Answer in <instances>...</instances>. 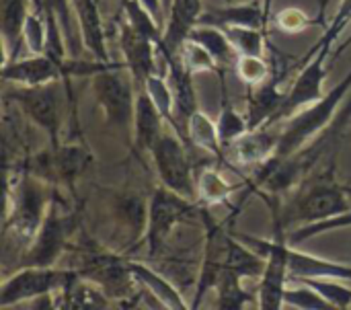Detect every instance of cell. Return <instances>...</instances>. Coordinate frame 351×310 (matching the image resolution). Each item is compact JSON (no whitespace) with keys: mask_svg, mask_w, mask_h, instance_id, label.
<instances>
[{"mask_svg":"<svg viewBox=\"0 0 351 310\" xmlns=\"http://www.w3.org/2000/svg\"><path fill=\"white\" fill-rule=\"evenodd\" d=\"M113 216L115 222L125 230L132 247H138L144 241L146 224H148V200L138 193H119L113 200Z\"/></svg>","mask_w":351,"mask_h":310,"instance_id":"20","label":"cell"},{"mask_svg":"<svg viewBox=\"0 0 351 310\" xmlns=\"http://www.w3.org/2000/svg\"><path fill=\"white\" fill-rule=\"evenodd\" d=\"M2 80L12 86H41L64 80V72L47 53H29L2 64Z\"/></svg>","mask_w":351,"mask_h":310,"instance_id":"12","label":"cell"},{"mask_svg":"<svg viewBox=\"0 0 351 310\" xmlns=\"http://www.w3.org/2000/svg\"><path fill=\"white\" fill-rule=\"evenodd\" d=\"M187 39H193L199 45H204L214 56V60L218 62L220 68H226L230 62H237V58H239V53L234 51V47H232L228 35L224 33V29H220L216 25L199 23V25H195L191 29Z\"/></svg>","mask_w":351,"mask_h":310,"instance_id":"27","label":"cell"},{"mask_svg":"<svg viewBox=\"0 0 351 310\" xmlns=\"http://www.w3.org/2000/svg\"><path fill=\"white\" fill-rule=\"evenodd\" d=\"M348 23H350V19H343L339 14L333 16V21L327 27L325 35L311 49L304 68L298 72L292 86L286 91V99H284L274 123L290 119L298 111L315 105L317 101H321L325 97V78H327V72H329L327 70V60L331 58L333 43L337 41V37L341 35V31L346 29Z\"/></svg>","mask_w":351,"mask_h":310,"instance_id":"3","label":"cell"},{"mask_svg":"<svg viewBox=\"0 0 351 310\" xmlns=\"http://www.w3.org/2000/svg\"><path fill=\"white\" fill-rule=\"evenodd\" d=\"M33 6H35V8H43V2H41V0H33Z\"/></svg>","mask_w":351,"mask_h":310,"instance_id":"42","label":"cell"},{"mask_svg":"<svg viewBox=\"0 0 351 310\" xmlns=\"http://www.w3.org/2000/svg\"><path fill=\"white\" fill-rule=\"evenodd\" d=\"M237 189L239 185H230L216 169L206 167L197 173V202L202 206L226 204Z\"/></svg>","mask_w":351,"mask_h":310,"instance_id":"30","label":"cell"},{"mask_svg":"<svg viewBox=\"0 0 351 310\" xmlns=\"http://www.w3.org/2000/svg\"><path fill=\"white\" fill-rule=\"evenodd\" d=\"M128 265H130V272L136 278L138 286H142L144 292H148L160 307L173 310L191 309L189 305H185L181 292L165 276H160L158 272H154L152 267H148L146 263H140V261L128 259Z\"/></svg>","mask_w":351,"mask_h":310,"instance_id":"22","label":"cell"},{"mask_svg":"<svg viewBox=\"0 0 351 310\" xmlns=\"http://www.w3.org/2000/svg\"><path fill=\"white\" fill-rule=\"evenodd\" d=\"M267 16H269V8L265 4L261 6V2H243V4H230V6H222V8L204 10L199 16V23L216 25L220 29H226V27L265 29Z\"/></svg>","mask_w":351,"mask_h":310,"instance_id":"17","label":"cell"},{"mask_svg":"<svg viewBox=\"0 0 351 310\" xmlns=\"http://www.w3.org/2000/svg\"><path fill=\"white\" fill-rule=\"evenodd\" d=\"M93 160L90 150L84 144H58L51 146V167H53V181L64 183L74 189V183L84 173L88 163Z\"/></svg>","mask_w":351,"mask_h":310,"instance_id":"23","label":"cell"},{"mask_svg":"<svg viewBox=\"0 0 351 310\" xmlns=\"http://www.w3.org/2000/svg\"><path fill=\"white\" fill-rule=\"evenodd\" d=\"M263 4H265V6L269 8V6H271V0H263Z\"/></svg>","mask_w":351,"mask_h":310,"instance_id":"44","label":"cell"},{"mask_svg":"<svg viewBox=\"0 0 351 310\" xmlns=\"http://www.w3.org/2000/svg\"><path fill=\"white\" fill-rule=\"evenodd\" d=\"M179 56H181L183 64L189 68V72H191L193 76H195V74H202V72H218V70H222V68L218 66V62L214 60V56H212L204 45H199V43L193 41V39H187V41L181 45Z\"/></svg>","mask_w":351,"mask_h":310,"instance_id":"36","label":"cell"},{"mask_svg":"<svg viewBox=\"0 0 351 310\" xmlns=\"http://www.w3.org/2000/svg\"><path fill=\"white\" fill-rule=\"evenodd\" d=\"M90 88L97 105L109 128L121 132L123 136H134V111L138 84L128 70L125 62H115L113 66L90 76Z\"/></svg>","mask_w":351,"mask_h":310,"instance_id":"4","label":"cell"},{"mask_svg":"<svg viewBox=\"0 0 351 310\" xmlns=\"http://www.w3.org/2000/svg\"><path fill=\"white\" fill-rule=\"evenodd\" d=\"M33 0H2V45H4V62L16 58V51L23 43V27L31 12Z\"/></svg>","mask_w":351,"mask_h":310,"instance_id":"24","label":"cell"},{"mask_svg":"<svg viewBox=\"0 0 351 310\" xmlns=\"http://www.w3.org/2000/svg\"><path fill=\"white\" fill-rule=\"evenodd\" d=\"M72 6L76 12L80 37H82L86 51H90L95 60L111 62L109 51H107V31L103 23L105 10L99 4V0H72Z\"/></svg>","mask_w":351,"mask_h":310,"instance_id":"14","label":"cell"},{"mask_svg":"<svg viewBox=\"0 0 351 310\" xmlns=\"http://www.w3.org/2000/svg\"><path fill=\"white\" fill-rule=\"evenodd\" d=\"M286 259H288V272L290 280H302V278H333L341 282H351V265L331 261L325 257H317L304 251H298L296 247H286Z\"/></svg>","mask_w":351,"mask_h":310,"instance_id":"15","label":"cell"},{"mask_svg":"<svg viewBox=\"0 0 351 310\" xmlns=\"http://www.w3.org/2000/svg\"><path fill=\"white\" fill-rule=\"evenodd\" d=\"M214 292H216V305H214L216 309L241 310L247 309L253 300L257 302V294H251L245 286V280L230 270H224L220 274Z\"/></svg>","mask_w":351,"mask_h":310,"instance_id":"28","label":"cell"},{"mask_svg":"<svg viewBox=\"0 0 351 310\" xmlns=\"http://www.w3.org/2000/svg\"><path fill=\"white\" fill-rule=\"evenodd\" d=\"M224 33L228 35L234 51L239 56H263L265 51V29L255 27H226Z\"/></svg>","mask_w":351,"mask_h":310,"instance_id":"33","label":"cell"},{"mask_svg":"<svg viewBox=\"0 0 351 310\" xmlns=\"http://www.w3.org/2000/svg\"><path fill=\"white\" fill-rule=\"evenodd\" d=\"M234 70L239 78L249 86H257L269 78V64L263 60V56H239Z\"/></svg>","mask_w":351,"mask_h":310,"instance_id":"38","label":"cell"},{"mask_svg":"<svg viewBox=\"0 0 351 310\" xmlns=\"http://www.w3.org/2000/svg\"><path fill=\"white\" fill-rule=\"evenodd\" d=\"M292 280H296V278H292ZM296 282H302V284L315 288L333 309H351V288H348L346 284H341V280H333V278H302V280H296Z\"/></svg>","mask_w":351,"mask_h":310,"instance_id":"34","label":"cell"},{"mask_svg":"<svg viewBox=\"0 0 351 310\" xmlns=\"http://www.w3.org/2000/svg\"><path fill=\"white\" fill-rule=\"evenodd\" d=\"M117 41H119V49L123 53V62L128 66V70L132 72L138 88L144 84V80L156 72H160L158 64H156V56H158V45L142 35L140 31H136L125 16L119 19L117 25Z\"/></svg>","mask_w":351,"mask_h":310,"instance_id":"11","label":"cell"},{"mask_svg":"<svg viewBox=\"0 0 351 310\" xmlns=\"http://www.w3.org/2000/svg\"><path fill=\"white\" fill-rule=\"evenodd\" d=\"M348 191H351V187H348Z\"/></svg>","mask_w":351,"mask_h":310,"instance_id":"45","label":"cell"},{"mask_svg":"<svg viewBox=\"0 0 351 310\" xmlns=\"http://www.w3.org/2000/svg\"><path fill=\"white\" fill-rule=\"evenodd\" d=\"M51 198L49 183L41 177L29 171L6 173L4 243H12L25 253L49 210Z\"/></svg>","mask_w":351,"mask_h":310,"instance_id":"1","label":"cell"},{"mask_svg":"<svg viewBox=\"0 0 351 310\" xmlns=\"http://www.w3.org/2000/svg\"><path fill=\"white\" fill-rule=\"evenodd\" d=\"M265 267H267V257H263L261 253H257L255 249H251L247 243H243L234 232H230L224 270L234 272L245 282L247 280L259 282L261 276H263V272H265Z\"/></svg>","mask_w":351,"mask_h":310,"instance_id":"26","label":"cell"},{"mask_svg":"<svg viewBox=\"0 0 351 310\" xmlns=\"http://www.w3.org/2000/svg\"><path fill=\"white\" fill-rule=\"evenodd\" d=\"M296 282V280H292ZM284 302L286 307H292V309L300 310H329L333 309L315 288L298 282V286H290L286 288V294H284Z\"/></svg>","mask_w":351,"mask_h":310,"instance_id":"37","label":"cell"},{"mask_svg":"<svg viewBox=\"0 0 351 310\" xmlns=\"http://www.w3.org/2000/svg\"><path fill=\"white\" fill-rule=\"evenodd\" d=\"M193 214H199V202L187 200L165 185L156 187L148 200V224L144 235V243L148 245L150 255H156L175 226Z\"/></svg>","mask_w":351,"mask_h":310,"instance_id":"9","label":"cell"},{"mask_svg":"<svg viewBox=\"0 0 351 310\" xmlns=\"http://www.w3.org/2000/svg\"><path fill=\"white\" fill-rule=\"evenodd\" d=\"M274 210V230L284 232L288 226H304L319 220H327L341 212H348L351 206L348 202V187L335 181V171L329 169L325 175L317 177L311 185L302 187L292 200L282 208L280 202L267 200ZM286 235V232H284Z\"/></svg>","mask_w":351,"mask_h":310,"instance_id":"2","label":"cell"},{"mask_svg":"<svg viewBox=\"0 0 351 310\" xmlns=\"http://www.w3.org/2000/svg\"><path fill=\"white\" fill-rule=\"evenodd\" d=\"M348 45H351V35H350V39H348V41H346V43L341 45V49H343V47H348Z\"/></svg>","mask_w":351,"mask_h":310,"instance_id":"43","label":"cell"},{"mask_svg":"<svg viewBox=\"0 0 351 310\" xmlns=\"http://www.w3.org/2000/svg\"><path fill=\"white\" fill-rule=\"evenodd\" d=\"M204 12L202 0H173L165 23V37L158 47L160 53H179L181 45L187 41L191 29L199 23Z\"/></svg>","mask_w":351,"mask_h":310,"instance_id":"13","label":"cell"},{"mask_svg":"<svg viewBox=\"0 0 351 310\" xmlns=\"http://www.w3.org/2000/svg\"><path fill=\"white\" fill-rule=\"evenodd\" d=\"M351 88V72L337 82L335 88H331L321 101H317L315 105L298 111L296 115H292L286 123V128L280 132V144H278V152L276 156H292L298 154L311 140L315 142L317 136L325 130L331 128V123L335 121L343 101L348 99Z\"/></svg>","mask_w":351,"mask_h":310,"instance_id":"5","label":"cell"},{"mask_svg":"<svg viewBox=\"0 0 351 310\" xmlns=\"http://www.w3.org/2000/svg\"><path fill=\"white\" fill-rule=\"evenodd\" d=\"M140 4L146 6V8L152 12V16L165 27V8H162V0H140Z\"/></svg>","mask_w":351,"mask_h":310,"instance_id":"40","label":"cell"},{"mask_svg":"<svg viewBox=\"0 0 351 310\" xmlns=\"http://www.w3.org/2000/svg\"><path fill=\"white\" fill-rule=\"evenodd\" d=\"M165 117L144 88H138L134 111V146L140 152H150L158 138L165 134Z\"/></svg>","mask_w":351,"mask_h":310,"instance_id":"16","label":"cell"},{"mask_svg":"<svg viewBox=\"0 0 351 310\" xmlns=\"http://www.w3.org/2000/svg\"><path fill=\"white\" fill-rule=\"evenodd\" d=\"M286 99V93L280 91L278 78H267L265 82L251 88L247 97V121L249 130H257L263 126H274V119Z\"/></svg>","mask_w":351,"mask_h":310,"instance_id":"18","label":"cell"},{"mask_svg":"<svg viewBox=\"0 0 351 310\" xmlns=\"http://www.w3.org/2000/svg\"><path fill=\"white\" fill-rule=\"evenodd\" d=\"M140 88H144V91L150 95V99L154 101V105L158 107V111L162 113V117L167 119V123L173 128L175 134H179V132H181V126H179V121H177V115H175V113H177V109H175V95H173V88H171V84H169L167 74L156 72V74L148 76ZM179 136H181V134H179Z\"/></svg>","mask_w":351,"mask_h":310,"instance_id":"29","label":"cell"},{"mask_svg":"<svg viewBox=\"0 0 351 310\" xmlns=\"http://www.w3.org/2000/svg\"><path fill=\"white\" fill-rule=\"evenodd\" d=\"M185 136H187V140L195 148H199L206 154L214 156L218 163H226V156H224V150L226 148L220 142L216 121L208 113H204L202 109H195L185 119Z\"/></svg>","mask_w":351,"mask_h":310,"instance_id":"25","label":"cell"},{"mask_svg":"<svg viewBox=\"0 0 351 310\" xmlns=\"http://www.w3.org/2000/svg\"><path fill=\"white\" fill-rule=\"evenodd\" d=\"M23 43L29 53H45L47 47V19L43 8H31L25 27H23Z\"/></svg>","mask_w":351,"mask_h":310,"instance_id":"35","label":"cell"},{"mask_svg":"<svg viewBox=\"0 0 351 310\" xmlns=\"http://www.w3.org/2000/svg\"><path fill=\"white\" fill-rule=\"evenodd\" d=\"M171 4H173V0H162V8H165V23H167V14H169V10H171Z\"/></svg>","mask_w":351,"mask_h":310,"instance_id":"41","label":"cell"},{"mask_svg":"<svg viewBox=\"0 0 351 310\" xmlns=\"http://www.w3.org/2000/svg\"><path fill=\"white\" fill-rule=\"evenodd\" d=\"M165 66H167V78L175 95V109L177 115L187 119L197 107V95L193 88V74L183 64L179 53H160Z\"/></svg>","mask_w":351,"mask_h":310,"instance_id":"21","label":"cell"},{"mask_svg":"<svg viewBox=\"0 0 351 310\" xmlns=\"http://www.w3.org/2000/svg\"><path fill=\"white\" fill-rule=\"evenodd\" d=\"M216 128H218V136H220V142L224 148H230L241 136H245L249 132L247 115L239 113L230 105L226 95L222 97V109H220V115L216 119Z\"/></svg>","mask_w":351,"mask_h":310,"instance_id":"32","label":"cell"},{"mask_svg":"<svg viewBox=\"0 0 351 310\" xmlns=\"http://www.w3.org/2000/svg\"><path fill=\"white\" fill-rule=\"evenodd\" d=\"M82 276L76 267L56 265H23L8 276L0 286V309H10L21 302L58 294L78 282Z\"/></svg>","mask_w":351,"mask_h":310,"instance_id":"7","label":"cell"},{"mask_svg":"<svg viewBox=\"0 0 351 310\" xmlns=\"http://www.w3.org/2000/svg\"><path fill=\"white\" fill-rule=\"evenodd\" d=\"M351 226V208L348 212H341L337 216H331L327 220H319L313 224H304V226H296L290 235H286V243L290 247H298L315 237L327 235V232H335L341 228H350Z\"/></svg>","mask_w":351,"mask_h":310,"instance_id":"31","label":"cell"},{"mask_svg":"<svg viewBox=\"0 0 351 310\" xmlns=\"http://www.w3.org/2000/svg\"><path fill=\"white\" fill-rule=\"evenodd\" d=\"M16 109L49 138V146L60 144V134L66 117V101L70 99L68 80H56L41 86H14L6 93Z\"/></svg>","mask_w":351,"mask_h":310,"instance_id":"6","label":"cell"},{"mask_svg":"<svg viewBox=\"0 0 351 310\" xmlns=\"http://www.w3.org/2000/svg\"><path fill=\"white\" fill-rule=\"evenodd\" d=\"M278 144H280V134H274L269 132V126H263L257 130H249L230 146V150L239 165L257 169L259 165L276 156Z\"/></svg>","mask_w":351,"mask_h":310,"instance_id":"19","label":"cell"},{"mask_svg":"<svg viewBox=\"0 0 351 310\" xmlns=\"http://www.w3.org/2000/svg\"><path fill=\"white\" fill-rule=\"evenodd\" d=\"M315 21L298 6H286L278 12L276 16V25L282 33L286 35H296L302 33L304 29H308Z\"/></svg>","mask_w":351,"mask_h":310,"instance_id":"39","label":"cell"},{"mask_svg":"<svg viewBox=\"0 0 351 310\" xmlns=\"http://www.w3.org/2000/svg\"><path fill=\"white\" fill-rule=\"evenodd\" d=\"M78 228V214L64 210L58 198H51L49 210L33 237L31 245L23 253L19 267L23 265H58L62 255L70 249V241Z\"/></svg>","mask_w":351,"mask_h":310,"instance_id":"8","label":"cell"},{"mask_svg":"<svg viewBox=\"0 0 351 310\" xmlns=\"http://www.w3.org/2000/svg\"><path fill=\"white\" fill-rule=\"evenodd\" d=\"M160 185L171 191L197 202V179L193 175V165L189 154L179 140V134H162L150 150Z\"/></svg>","mask_w":351,"mask_h":310,"instance_id":"10","label":"cell"}]
</instances>
